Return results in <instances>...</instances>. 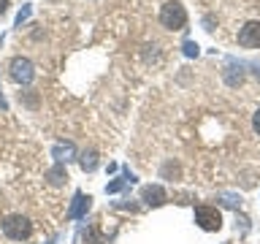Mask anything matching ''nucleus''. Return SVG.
Wrapping results in <instances>:
<instances>
[{
	"label": "nucleus",
	"instance_id": "f257e3e1",
	"mask_svg": "<svg viewBox=\"0 0 260 244\" xmlns=\"http://www.w3.org/2000/svg\"><path fill=\"white\" fill-rule=\"evenodd\" d=\"M160 22H162V27H168V30H184V24H187L184 6L179 3V0H168V3H162Z\"/></svg>",
	"mask_w": 260,
	"mask_h": 244
},
{
	"label": "nucleus",
	"instance_id": "6e6552de",
	"mask_svg": "<svg viewBox=\"0 0 260 244\" xmlns=\"http://www.w3.org/2000/svg\"><path fill=\"white\" fill-rule=\"evenodd\" d=\"M46 179H49V185H62L65 179H68V171H65L62 163H57L54 168H49V171H46Z\"/></svg>",
	"mask_w": 260,
	"mask_h": 244
},
{
	"label": "nucleus",
	"instance_id": "423d86ee",
	"mask_svg": "<svg viewBox=\"0 0 260 244\" xmlns=\"http://www.w3.org/2000/svg\"><path fill=\"white\" fill-rule=\"evenodd\" d=\"M141 201L146 203V206H162V203L168 201V195L160 185H146L141 190Z\"/></svg>",
	"mask_w": 260,
	"mask_h": 244
},
{
	"label": "nucleus",
	"instance_id": "39448f33",
	"mask_svg": "<svg viewBox=\"0 0 260 244\" xmlns=\"http://www.w3.org/2000/svg\"><path fill=\"white\" fill-rule=\"evenodd\" d=\"M239 44L244 49H257L260 46V22H247L239 30Z\"/></svg>",
	"mask_w": 260,
	"mask_h": 244
},
{
	"label": "nucleus",
	"instance_id": "1a4fd4ad",
	"mask_svg": "<svg viewBox=\"0 0 260 244\" xmlns=\"http://www.w3.org/2000/svg\"><path fill=\"white\" fill-rule=\"evenodd\" d=\"M217 201L222 203V206H228V209H239L241 206V195H236V193H219Z\"/></svg>",
	"mask_w": 260,
	"mask_h": 244
},
{
	"label": "nucleus",
	"instance_id": "7ed1b4c3",
	"mask_svg": "<svg viewBox=\"0 0 260 244\" xmlns=\"http://www.w3.org/2000/svg\"><path fill=\"white\" fill-rule=\"evenodd\" d=\"M195 223L203 231H219L222 228V215L217 206H195Z\"/></svg>",
	"mask_w": 260,
	"mask_h": 244
},
{
	"label": "nucleus",
	"instance_id": "9d476101",
	"mask_svg": "<svg viewBox=\"0 0 260 244\" xmlns=\"http://www.w3.org/2000/svg\"><path fill=\"white\" fill-rule=\"evenodd\" d=\"M133 182H136V176L130 174V171H125V176H122V179H117V182H111V185H106V193H119L125 185H133Z\"/></svg>",
	"mask_w": 260,
	"mask_h": 244
},
{
	"label": "nucleus",
	"instance_id": "ddd939ff",
	"mask_svg": "<svg viewBox=\"0 0 260 244\" xmlns=\"http://www.w3.org/2000/svg\"><path fill=\"white\" fill-rule=\"evenodd\" d=\"M84 241H87V244H106V241H103V236L98 233V228H95V225H89L87 231H84Z\"/></svg>",
	"mask_w": 260,
	"mask_h": 244
},
{
	"label": "nucleus",
	"instance_id": "f8f14e48",
	"mask_svg": "<svg viewBox=\"0 0 260 244\" xmlns=\"http://www.w3.org/2000/svg\"><path fill=\"white\" fill-rule=\"evenodd\" d=\"M79 163H81V168H84V171H95L98 168V155L95 152H84L79 158Z\"/></svg>",
	"mask_w": 260,
	"mask_h": 244
},
{
	"label": "nucleus",
	"instance_id": "4468645a",
	"mask_svg": "<svg viewBox=\"0 0 260 244\" xmlns=\"http://www.w3.org/2000/svg\"><path fill=\"white\" fill-rule=\"evenodd\" d=\"M184 54L187 57H198V52H201V49H198V44H195V41H184Z\"/></svg>",
	"mask_w": 260,
	"mask_h": 244
},
{
	"label": "nucleus",
	"instance_id": "dca6fc26",
	"mask_svg": "<svg viewBox=\"0 0 260 244\" xmlns=\"http://www.w3.org/2000/svg\"><path fill=\"white\" fill-rule=\"evenodd\" d=\"M8 11V0H0V14H6Z\"/></svg>",
	"mask_w": 260,
	"mask_h": 244
},
{
	"label": "nucleus",
	"instance_id": "f3484780",
	"mask_svg": "<svg viewBox=\"0 0 260 244\" xmlns=\"http://www.w3.org/2000/svg\"><path fill=\"white\" fill-rule=\"evenodd\" d=\"M225 244H231V241H225Z\"/></svg>",
	"mask_w": 260,
	"mask_h": 244
},
{
	"label": "nucleus",
	"instance_id": "0eeeda50",
	"mask_svg": "<svg viewBox=\"0 0 260 244\" xmlns=\"http://www.w3.org/2000/svg\"><path fill=\"white\" fill-rule=\"evenodd\" d=\"M89 206H92V198H89V195H84V193H76V198H73L71 209H68V217H71V220H81V217L89 211Z\"/></svg>",
	"mask_w": 260,
	"mask_h": 244
},
{
	"label": "nucleus",
	"instance_id": "f03ea898",
	"mask_svg": "<svg viewBox=\"0 0 260 244\" xmlns=\"http://www.w3.org/2000/svg\"><path fill=\"white\" fill-rule=\"evenodd\" d=\"M3 233L8 236V239H14V241H22V239H27V236L32 233V225H30V220L22 217V215H8L3 220Z\"/></svg>",
	"mask_w": 260,
	"mask_h": 244
},
{
	"label": "nucleus",
	"instance_id": "20e7f679",
	"mask_svg": "<svg viewBox=\"0 0 260 244\" xmlns=\"http://www.w3.org/2000/svg\"><path fill=\"white\" fill-rule=\"evenodd\" d=\"M8 71H11V79L16 84H30L32 76H36V68H32V63L27 57H14L11 65H8Z\"/></svg>",
	"mask_w": 260,
	"mask_h": 244
},
{
	"label": "nucleus",
	"instance_id": "2eb2a0df",
	"mask_svg": "<svg viewBox=\"0 0 260 244\" xmlns=\"http://www.w3.org/2000/svg\"><path fill=\"white\" fill-rule=\"evenodd\" d=\"M252 125H255V130H257V136H260V109L255 111V117H252Z\"/></svg>",
	"mask_w": 260,
	"mask_h": 244
},
{
	"label": "nucleus",
	"instance_id": "9b49d317",
	"mask_svg": "<svg viewBox=\"0 0 260 244\" xmlns=\"http://www.w3.org/2000/svg\"><path fill=\"white\" fill-rule=\"evenodd\" d=\"M73 152H76V149H73V144H57L54 146V158H57V163H68L71 158H73Z\"/></svg>",
	"mask_w": 260,
	"mask_h": 244
}]
</instances>
